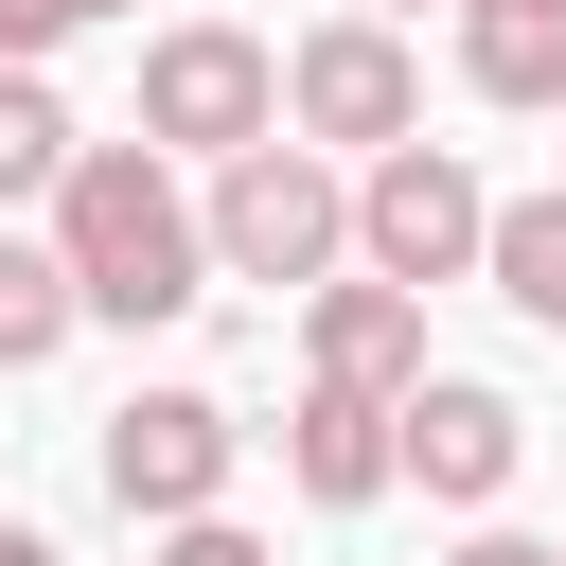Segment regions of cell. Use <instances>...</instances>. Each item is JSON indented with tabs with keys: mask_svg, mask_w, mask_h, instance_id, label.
<instances>
[{
	"mask_svg": "<svg viewBox=\"0 0 566 566\" xmlns=\"http://www.w3.org/2000/svg\"><path fill=\"white\" fill-rule=\"evenodd\" d=\"M53 248H71L88 318H124V336L212 301V195H177V142H88L53 177Z\"/></svg>",
	"mask_w": 566,
	"mask_h": 566,
	"instance_id": "1",
	"label": "cell"
},
{
	"mask_svg": "<svg viewBox=\"0 0 566 566\" xmlns=\"http://www.w3.org/2000/svg\"><path fill=\"white\" fill-rule=\"evenodd\" d=\"M354 265V159L336 142H301V124H265L248 159H212V283H336Z\"/></svg>",
	"mask_w": 566,
	"mask_h": 566,
	"instance_id": "2",
	"label": "cell"
},
{
	"mask_svg": "<svg viewBox=\"0 0 566 566\" xmlns=\"http://www.w3.org/2000/svg\"><path fill=\"white\" fill-rule=\"evenodd\" d=\"M265 124H283V53H265L248 18H159V35H142V142L248 159Z\"/></svg>",
	"mask_w": 566,
	"mask_h": 566,
	"instance_id": "3",
	"label": "cell"
},
{
	"mask_svg": "<svg viewBox=\"0 0 566 566\" xmlns=\"http://www.w3.org/2000/svg\"><path fill=\"white\" fill-rule=\"evenodd\" d=\"M478 248H495V195H478V159L460 142H389V159H354V265H389V283H478Z\"/></svg>",
	"mask_w": 566,
	"mask_h": 566,
	"instance_id": "4",
	"label": "cell"
},
{
	"mask_svg": "<svg viewBox=\"0 0 566 566\" xmlns=\"http://www.w3.org/2000/svg\"><path fill=\"white\" fill-rule=\"evenodd\" d=\"M283 124L301 142H336V159H389L407 124H424V53H407V18H318L301 53H283Z\"/></svg>",
	"mask_w": 566,
	"mask_h": 566,
	"instance_id": "5",
	"label": "cell"
},
{
	"mask_svg": "<svg viewBox=\"0 0 566 566\" xmlns=\"http://www.w3.org/2000/svg\"><path fill=\"white\" fill-rule=\"evenodd\" d=\"M230 460H248V424H230L212 389H124V407H106V495H124L142 531L212 513V495H230Z\"/></svg>",
	"mask_w": 566,
	"mask_h": 566,
	"instance_id": "6",
	"label": "cell"
},
{
	"mask_svg": "<svg viewBox=\"0 0 566 566\" xmlns=\"http://www.w3.org/2000/svg\"><path fill=\"white\" fill-rule=\"evenodd\" d=\"M283 478H301V513H371V495L407 478V389L301 371V407H283Z\"/></svg>",
	"mask_w": 566,
	"mask_h": 566,
	"instance_id": "7",
	"label": "cell"
},
{
	"mask_svg": "<svg viewBox=\"0 0 566 566\" xmlns=\"http://www.w3.org/2000/svg\"><path fill=\"white\" fill-rule=\"evenodd\" d=\"M513 460H531V407H513L495 371H424V389H407V478H424L442 513H495Z\"/></svg>",
	"mask_w": 566,
	"mask_h": 566,
	"instance_id": "8",
	"label": "cell"
},
{
	"mask_svg": "<svg viewBox=\"0 0 566 566\" xmlns=\"http://www.w3.org/2000/svg\"><path fill=\"white\" fill-rule=\"evenodd\" d=\"M301 371L424 389V371H442V354H424V283H389V265H336V283H301Z\"/></svg>",
	"mask_w": 566,
	"mask_h": 566,
	"instance_id": "9",
	"label": "cell"
},
{
	"mask_svg": "<svg viewBox=\"0 0 566 566\" xmlns=\"http://www.w3.org/2000/svg\"><path fill=\"white\" fill-rule=\"evenodd\" d=\"M460 88L478 106H566V0H460Z\"/></svg>",
	"mask_w": 566,
	"mask_h": 566,
	"instance_id": "10",
	"label": "cell"
},
{
	"mask_svg": "<svg viewBox=\"0 0 566 566\" xmlns=\"http://www.w3.org/2000/svg\"><path fill=\"white\" fill-rule=\"evenodd\" d=\"M71 159H88V124H71L53 53H0V212H18V195H53Z\"/></svg>",
	"mask_w": 566,
	"mask_h": 566,
	"instance_id": "11",
	"label": "cell"
},
{
	"mask_svg": "<svg viewBox=\"0 0 566 566\" xmlns=\"http://www.w3.org/2000/svg\"><path fill=\"white\" fill-rule=\"evenodd\" d=\"M478 283H495L531 336H566V177H548V195H495V248H478Z\"/></svg>",
	"mask_w": 566,
	"mask_h": 566,
	"instance_id": "12",
	"label": "cell"
},
{
	"mask_svg": "<svg viewBox=\"0 0 566 566\" xmlns=\"http://www.w3.org/2000/svg\"><path fill=\"white\" fill-rule=\"evenodd\" d=\"M71 318H88L71 248H18V230H0V371H53V354H71Z\"/></svg>",
	"mask_w": 566,
	"mask_h": 566,
	"instance_id": "13",
	"label": "cell"
},
{
	"mask_svg": "<svg viewBox=\"0 0 566 566\" xmlns=\"http://www.w3.org/2000/svg\"><path fill=\"white\" fill-rule=\"evenodd\" d=\"M159 566H283V548H265V531L212 495V513H177V531H159Z\"/></svg>",
	"mask_w": 566,
	"mask_h": 566,
	"instance_id": "14",
	"label": "cell"
},
{
	"mask_svg": "<svg viewBox=\"0 0 566 566\" xmlns=\"http://www.w3.org/2000/svg\"><path fill=\"white\" fill-rule=\"evenodd\" d=\"M106 18H142V0H0V53H71V35H106Z\"/></svg>",
	"mask_w": 566,
	"mask_h": 566,
	"instance_id": "15",
	"label": "cell"
},
{
	"mask_svg": "<svg viewBox=\"0 0 566 566\" xmlns=\"http://www.w3.org/2000/svg\"><path fill=\"white\" fill-rule=\"evenodd\" d=\"M442 566H566V548H548V531H495V513H478V531H460Z\"/></svg>",
	"mask_w": 566,
	"mask_h": 566,
	"instance_id": "16",
	"label": "cell"
},
{
	"mask_svg": "<svg viewBox=\"0 0 566 566\" xmlns=\"http://www.w3.org/2000/svg\"><path fill=\"white\" fill-rule=\"evenodd\" d=\"M0 566H71V548H53V531H18V513H0Z\"/></svg>",
	"mask_w": 566,
	"mask_h": 566,
	"instance_id": "17",
	"label": "cell"
},
{
	"mask_svg": "<svg viewBox=\"0 0 566 566\" xmlns=\"http://www.w3.org/2000/svg\"><path fill=\"white\" fill-rule=\"evenodd\" d=\"M371 18H407V0H371Z\"/></svg>",
	"mask_w": 566,
	"mask_h": 566,
	"instance_id": "18",
	"label": "cell"
},
{
	"mask_svg": "<svg viewBox=\"0 0 566 566\" xmlns=\"http://www.w3.org/2000/svg\"><path fill=\"white\" fill-rule=\"evenodd\" d=\"M548 124H566V106H548Z\"/></svg>",
	"mask_w": 566,
	"mask_h": 566,
	"instance_id": "19",
	"label": "cell"
}]
</instances>
